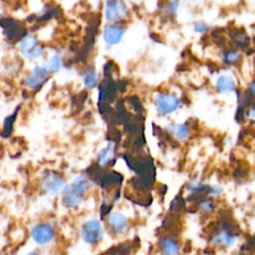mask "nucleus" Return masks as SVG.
<instances>
[{"mask_svg":"<svg viewBox=\"0 0 255 255\" xmlns=\"http://www.w3.org/2000/svg\"><path fill=\"white\" fill-rule=\"evenodd\" d=\"M92 183L86 174H81L74 179L71 184L66 185L62 189V203L67 208H75L79 206L85 192L91 187Z\"/></svg>","mask_w":255,"mask_h":255,"instance_id":"nucleus-1","label":"nucleus"},{"mask_svg":"<svg viewBox=\"0 0 255 255\" xmlns=\"http://www.w3.org/2000/svg\"><path fill=\"white\" fill-rule=\"evenodd\" d=\"M199 209L202 211V212H205V213H208V212H211L213 210V203L211 202V200H208V199H205V200H202L200 203H199Z\"/></svg>","mask_w":255,"mask_h":255,"instance_id":"nucleus-19","label":"nucleus"},{"mask_svg":"<svg viewBox=\"0 0 255 255\" xmlns=\"http://www.w3.org/2000/svg\"><path fill=\"white\" fill-rule=\"evenodd\" d=\"M50 71L46 66H36L28 75L26 79V85L32 90L40 88L49 78Z\"/></svg>","mask_w":255,"mask_h":255,"instance_id":"nucleus-11","label":"nucleus"},{"mask_svg":"<svg viewBox=\"0 0 255 255\" xmlns=\"http://www.w3.org/2000/svg\"><path fill=\"white\" fill-rule=\"evenodd\" d=\"M61 67H62V60L59 55H53V57L50 58V60L46 65V68L50 71V73L58 72L61 69Z\"/></svg>","mask_w":255,"mask_h":255,"instance_id":"nucleus-17","label":"nucleus"},{"mask_svg":"<svg viewBox=\"0 0 255 255\" xmlns=\"http://www.w3.org/2000/svg\"><path fill=\"white\" fill-rule=\"evenodd\" d=\"M180 105L178 98L172 94L159 93L155 97V106L159 113L168 115L175 112Z\"/></svg>","mask_w":255,"mask_h":255,"instance_id":"nucleus-6","label":"nucleus"},{"mask_svg":"<svg viewBox=\"0 0 255 255\" xmlns=\"http://www.w3.org/2000/svg\"><path fill=\"white\" fill-rule=\"evenodd\" d=\"M222 58L225 63H227L229 65H234L239 61L240 54L235 51H228L222 56Z\"/></svg>","mask_w":255,"mask_h":255,"instance_id":"nucleus-18","label":"nucleus"},{"mask_svg":"<svg viewBox=\"0 0 255 255\" xmlns=\"http://www.w3.org/2000/svg\"><path fill=\"white\" fill-rule=\"evenodd\" d=\"M26 255H43V254H41V253H39V252H29V253H27Z\"/></svg>","mask_w":255,"mask_h":255,"instance_id":"nucleus-23","label":"nucleus"},{"mask_svg":"<svg viewBox=\"0 0 255 255\" xmlns=\"http://www.w3.org/2000/svg\"><path fill=\"white\" fill-rule=\"evenodd\" d=\"M20 50L25 57L30 59H37L43 53V48L33 35H27L21 40Z\"/></svg>","mask_w":255,"mask_h":255,"instance_id":"nucleus-8","label":"nucleus"},{"mask_svg":"<svg viewBox=\"0 0 255 255\" xmlns=\"http://www.w3.org/2000/svg\"><path fill=\"white\" fill-rule=\"evenodd\" d=\"M128 13V8L121 1H109L106 4V8H105L106 18L113 24L125 19Z\"/></svg>","mask_w":255,"mask_h":255,"instance_id":"nucleus-7","label":"nucleus"},{"mask_svg":"<svg viewBox=\"0 0 255 255\" xmlns=\"http://www.w3.org/2000/svg\"><path fill=\"white\" fill-rule=\"evenodd\" d=\"M217 90L221 93H229L235 89V83L231 76L221 75L216 81Z\"/></svg>","mask_w":255,"mask_h":255,"instance_id":"nucleus-13","label":"nucleus"},{"mask_svg":"<svg viewBox=\"0 0 255 255\" xmlns=\"http://www.w3.org/2000/svg\"><path fill=\"white\" fill-rule=\"evenodd\" d=\"M170 132L179 140H183L187 138L188 136V129L186 126L182 124H175V125H170L166 128Z\"/></svg>","mask_w":255,"mask_h":255,"instance_id":"nucleus-15","label":"nucleus"},{"mask_svg":"<svg viewBox=\"0 0 255 255\" xmlns=\"http://www.w3.org/2000/svg\"><path fill=\"white\" fill-rule=\"evenodd\" d=\"M158 251L160 255H180L181 245L173 235H163L158 240Z\"/></svg>","mask_w":255,"mask_h":255,"instance_id":"nucleus-9","label":"nucleus"},{"mask_svg":"<svg viewBox=\"0 0 255 255\" xmlns=\"http://www.w3.org/2000/svg\"><path fill=\"white\" fill-rule=\"evenodd\" d=\"M107 224L110 231L115 236H123L129 229L128 218L121 212H113L107 218Z\"/></svg>","mask_w":255,"mask_h":255,"instance_id":"nucleus-5","label":"nucleus"},{"mask_svg":"<svg viewBox=\"0 0 255 255\" xmlns=\"http://www.w3.org/2000/svg\"><path fill=\"white\" fill-rule=\"evenodd\" d=\"M125 34L124 27L116 24H110L105 27L104 30V40L109 45L118 44Z\"/></svg>","mask_w":255,"mask_h":255,"instance_id":"nucleus-12","label":"nucleus"},{"mask_svg":"<svg viewBox=\"0 0 255 255\" xmlns=\"http://www.w3.org/2000/svg\"><path fill=\"white\" fill-rule=\"evenodd\" d=\"M64 185V180L61 175L57 172L48 170L46 171L41 179V187L47 193H55L59 191Z\"/></svg>","mask_w":255,"mask_h":255,"instance_id":"nucleus-10","label":"nucleus"},{"mask_svg":"<svg viewBox=\"0 0 255 255\" xmlns=\"http://www.w3.org/2000/svg\"><path fill=\"white\" fill-rule=\"evenodd\" d=\"M238 241V235L226 227L219 228L210 236V244L219 249H230Z\"/></svg>","mask_w":255,"mask_h":255,"instance_id":"nucleus-4","label":"nucleus"},{"mask_svg":"<svg viewBox=\"0 0 255 255\" xmlns=\"http://www.w3.org/2000/svg\"><path fill=\"white\" fill-rule=\"evenodd\" d=\"M194 31L198 32V33H202L207 29V25L204 23H196L194 24Z\"/></svg>","mask_w":255,"mask_h":255,"instance_id":"nucleus-20","label":"nucleus"},{"mask_svg":"<svg viewBox=\"0 0 255 255\" xmlns=\"http://www.w3.org/2000/svg\"><path fill=\"white\" fill-rule=\"evenodd\" d=\"M83 82L85 84V86L87 88H94L97 83H98V76H97V73L95 72L94 69L90 68L88 69L85 73H84V76H83Z\"/></svg>","mask_w":255,"mask_h":255,"instance_id":"nucleus-16","label":"nucleus"},{"mask_svg":"<svg viewBox=\"0 0 255 255\" xmlns=\"http://www.w3.org/2000/svg\"><path fill=\"white\" fill-rule=\"evenodd\" d=\"M250 90H251V92L255 95V82H253V83L251 84V86H250Z\"/></svg>","mask_w":255,"mask_h":255,"instance_id":"nucleus-22","label":"nucleus"},{"mask_svg":"<svg viewBox=\"0 0 255 255\" xmlns=\"http://www.w3.org/2000/svg\"><path fill=\"white\" fill-rule=\"evenodd\" d=\"M104 226L102 222L97 218H91L87 220L81 227L82 240L91 246L101 243L104 238Z\"/></svg>","mask_w":255,"mask_h":255,"instance_id":"nucleus-2","label":"nucleus"},{"mask_svg":"<svg viewBox=\"0 0 255 255\" xmlns=\"http://www.w3.org/2000/svg\"><path fill=\"white\" fill-rule=\"evenodd\" d=\"M31 238L32 240L40 246L48 245L50 244L55 236H56V231L54 226L51 223L48 222H42L35 224L30 231Z\"/></svg>","mask_w":255,"mask_h":255,"instance_id":"nucleus-3","label":"nucleus"},{"mask_svg":"<svg viewBox=\"0 0 255 255\" xmlns=\"http://www.w3.org/2000/svg\"><path fill=\"white\" fill-rule=\"evenodd\" d=\"M247 116H248V118H249V119H251V120H255V107H254V108H252V109H250V110L248 111Z\"/></svg>","mask_w":255,"mask_h":255,"instance_id":"nucleus-21","label":"nucleus"},{"mask_svg":"<svg viewBox=\"0 0 255 255\" xmlns=\"http://www.w3.org/2000/svg\"><path fill=\"white\" fill-rule=\"evenodd\" d=\"M114 156V143L110 142L105 148H103L99 153V164L102 166L107 165Z\"/></svg>","mask_w":255,"mask_h":255,"instance_id":"nucleus-14","label":"nucleus"}]
</instances>
